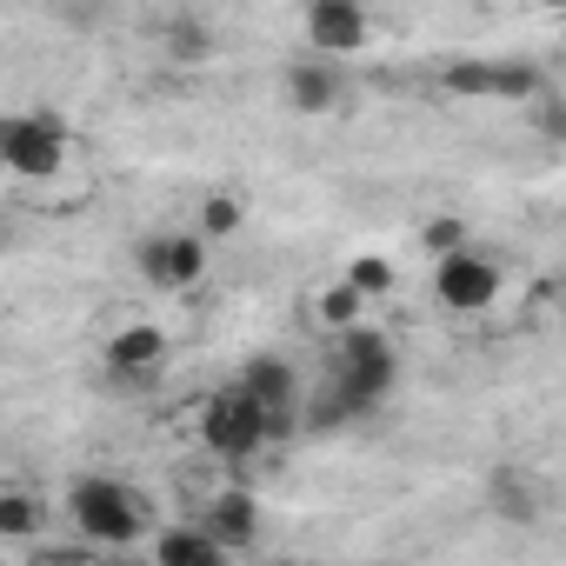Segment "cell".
I'll use <instances>...</instances> for the list:
<instances>
[{"instance_id":"7c38bea8","label":"cell","mask_w":566,"mask_h":566,"mask_svg":"<svg viewBox=\"0 0 566 566\" xmlns=\"http://www.w3.org/2000/svg\"><path fill=\"white\" fill-rule=\"evenodd\" d=\"M154 559L160 566H220L227 546H220V533L207 520H187V526H160L154 533Z\"/></svg>"},{"instance_id":"44dd1931","label":"cell","mask_w":566,"mask_h":566,"mask_svg":"<svg viewBox=\"0 0 566 566\" xmlns=\"http://www.w3.org/2000/svg\"><path fill=\"white\" fill-rule=\"evenodd\" d=\"M533 8H553V14H566V0H533Z\"/></svg>"},{"instance_id":"ac0fdd59","label":"cell","mask_w":566,"mask_h":566,"mask_svg":"<svg viewBox=\"0 0 566 566\" xmlns=\"http://www.w3.org/2000/svg\"><path fill=\"white\" fill-rule=\"evenodd\" d=\"M347 280L367 294V301H387L394 294V260H380V253H360V260H347Z\"/></svg>"},{"instance_id":"277c9868","label":"cell","mask_w":566,"mask_h":566,"mask_svg":"<svg viewBox=\"0 0 566 566\" xmlns=\"http://www.w3.org/2000/svg\"><path fill=\"white\" fill-rule=\"evenodd\" d=\"M0 160L14 180H54L67 167V134L48 114H8L0 120Z\"/></svg>"},{"instance_id":"9a60e30c","label":"cell","mask_w":566,"mask_h":566,"mask_svg":"<svg viewBox=\"0 0 566 566\" xmlns=\"http://www.w3.org/2000/svg\"><path fill=\"white\" fill-rule=\"evenodd\" d=\"M360 321H367V294L354 287V280H334L327 294H314V327L347 334V327H360Z\"/></svg>"},{"instance_id":"52a82bcc","label":"cell","mask_w":566,"mask_h":566,"mask_svg":"<svg viewBox=\"0 0 566 566\" xmlns=\"http://www.w3.org/2000/svg\"><path fill=\"white\" fill-rule=\"evenodd\" d=\"M307 41H314V54H327V61L360 54V48L374 41L367 0H307Z\"/></svg>"},{"instance_id":"9c48e42d","label":"cell","mask_w":566,"mask_h":566,"mask_svg":"<svg viewBox=\"0 0 566 566\" xmlns=\"http://www.w3.org/2000/svg\"><path fill=\"white\" fill-rule=\"evenodd\" d=\"M240 387L273 413V433H287V427L301 420V374L280 360V354H253V360L240 367Z\"/></svg>"},{"instance_id":"8fae6325","label":"cell","mask_w":566,"mask_h":566,"mask_svg":"<svg viewBox=\"0 0 566 566\" xmlns=\"http://www.w3.org/2000/svg\"><path fill=\"white\" fill-rule=\"evenodd\" d=\"M200 520L220 533L227 553H253V539H260V500H253L247 486H220V493L200 506Z\"/></svg>"},{"instance_id":"8992f818","label":"cell","mask_w":566,"mask_h":566,"mask_svg":"<svg viewBox=\"0 0 566 566\" xmlns=\"http://www.w3.org/2000/svg\"><path fill=\"white\" fill-rule=\"evenodd\" d=\"M207 253H213L207 233H154V240H140V273L167 294H193L207 280Z\"/></svg>"},{"instance_id":"4fadbf2b","label":"cell","mask_w":566,"mask_h":566,"mask_svg":"<svg viewBox=\"0 0 566 566\" xmlns=\"http://www.w3.org/2000/svg\"><path fill=\"white\" fill-rule=\"evenodd\" d=\"M287 101H294L301 114H334V107H340V74L327 67V54L287 67Z\"/></svg>"},{"instance_id":"30bf717a","label":"cell","mask_w":566,"mask_h":566,"mask_svg":"<svg viewBox=\"0 0 566 566\" xmlns=\"http://www.w3.org/2000/svg\"><path fill=\"white\" fill-rule=\"evenodd\" d=\"M107 374H120V380H147V374H160L167 367V354H174V340L154 327V321H127V327H114L107 334Z\"/></svg>"},{"instance_id":"3957f363","label":"cell","mask_w":566,"mask_h":566,"mask_svg":"<svg viewBox=\"0 0 566 566\" xmlns=\"http://www.w3.org/2000/svg\"><path fill=\"white\" fill-rule=\"evenodd\" d=\"M200 440H207L220 460H253V453L273 440V413L233 380V387H220V394L200 400Z\"/></svg>"},{"instance_id":"ba28073f","label":"cell","mask_w":566,"mask_h":566,"mask_svg":"<svg viewBox=\"0 0 566 566\" xmlns=\"http://www.w3.org/2000/svg\"><path fill=\"white\" fill-rule=\"evenodd\" d=\"M447 94H467V101H526V94H539V67H526V61H453L447 67Z\"/></svg>"},{"instance_id":"ffe728a7","label":"cell","mask_w":566,"mask_h":566,"mask_svg":"<svg viewBox=\"0 0 566 566\" xmlns=\"http://www.w3.org/2000/svg\"><path fill=\"white\" fill-rule=\"evenodd\" d=\"M174 61H213V34L200 28V21H174L167 28V41H160Z\"/></svg>"},{"instance_id":"2e32d148","label":"cell","mask_w":566,"mask_h":566,"mask_svg":"<svg viewBox=\"0 0 566 566\" xmlns=\"http://www.w3.org/2000/svg\"><path fill=\"white\" fill-rule=\"evenodd\" d=\"M493 513H500L506 526H533V520H539V486L500 473V480H493Z\"/></svg>"},{"instance_id":"7a4b0ae2","label":"cell","mask_w":566,"mask_h":566,"mask_svg":"<svg viewBox=\"0 0 566 566\" xmlns=\"http://www.w3.org/2000/svg\"><path fill=\"white\" fill-rule=\"evenodd\" d=\"M67 526H74L81 539H94L101 553H127V546L147 539L154 513H147V493H134L127 480L87 473V480L67 486Z\"/></svg>"},{"instance_id":"7402d4cb","label":"cell","mask_w":566,"mask_h":566,"mask_svg":"<svg viewBox=\"0 0 566 566\" xmlns=\"http://www.w3.org/2000/svg\"><path fill=\"white\" fill-rule=\"evenodd\" d=\"M559 334H566V301H559Z\"/></svg>"},{"instance_id":"603a6c76","label":"cell","mask_w":566,"mask_h":566,"mask_svg":"<svg viewBox=\"0 0 566 566\" xmlns=\"http://www.w3.org/2000/svg\"><path fill=\"white\" fill-rule=\"evenodd\" d=\"M559 34H566V28H559Z\"/></svg>"},{"instance_id":"6da1fadb","label":"cell","mask_w":566,"mask_h":566,"mask_svg":"<svg viewBox=\"0 0 566 566\" xmlns=\"http://www.w3.org/2000/svg\"><path fill=\"white\" fill-rule=\"evenodd\" d=\"M394 380H400V354H394V340L380 334V327H347L340 340H334V387L314 400V413H307V427H347V420H360V413H374L387 394H394Z\"/></svg>"},{"instance_id":"e0dca14e","label":"cell","mask_w":566,"mask_h":566,"mask_svg":"<svg viewBox=\"0 0 566 566\" xmlns=\"http://www.w3.org/2000/svg\"><path fill=\"white\" fill-rule=\"evenodd\" d=\"M240 227H247V207H240V193H207V200H200V233H207L213 247H220V240H233Z\"/></svg>"},{"instance_id":"d6986e66","label":"cell","mask_w":566,"mask_h":566,"mask_svg":"<svg viewBox=\"0 0 566 566\" xmlns=\"http://www.w3.org/2000/svg\"><path fill=\"white\" fill-rule=\"evenodd\" d=\"M420 247L440 260V253H460V247H473V233H467V220H460V213H433V220L420 227Z\"/></svg>"},{"instance_id":"5b68a950","label":"cell","mask_w":566,"mask_h":566,"mask_svg":"<svg viewBox=\"0 0 566 566\" xmlns=\"http://www.w3.org/2000/svg\"><path fill=\"white\" fill-rule=\"evenodd\" d=\"M433 301L447 314H486L500 301V266L480 253V247H460V253H440L433 266Z\"/></svg>"},{"instance_id":"5bb4252c","label":"cell","mask_w":566,"mask_h":566,"mask_svg":"<svg viewBox=\"0 0 566 566\" xmlns=\"http://www.w3.org/2000/svg\"><path fill=\"white\" fill-rule=\"evenodd\" d=\"M48 526V500L28 486H0V539H34Z\"/></svg>"}]
</instances>
